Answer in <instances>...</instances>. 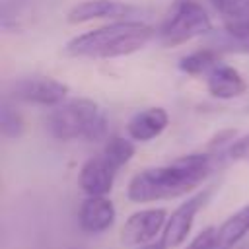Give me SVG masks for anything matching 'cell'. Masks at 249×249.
Wrapping results in <instances>:
<instances>
[{"mask_svg": "<svg viewBox=\"0 0 249 249\" xmlns=\"http://www.w3.org/2000/svg\"><path fill=\"white\" fill-rule=\"evenodd\" d=\"M212 167L214 160L208 154L181 156L165 165L136 173L126 187V196L132 202H154L189 195L206 181Z\"/></svg>", "mask_w": 249, "mask_h": 249, "instance_id": "1", "label": "cell"}, {"mask_svg": "<svg viewBox=\"0 0 249 249\" xmlns=\"http://www.w3.org/2000/svg\"><path fill=\"white\" fill-rule=\"evenodd\" d=\"M156 37V29L144 21L117 19L86 31L64 45V54L74 58H119L144 49Z\"/></svg>", "mask_w": 249, "mask_h": 249, "instance_id": "2", "label": "cell"}, {"mask_svg": "<svg viewBox=\"0 0 249 249\" xmlns=\"http://www.w3.org/2000/svg\"><path fill=\"white\" fill-rule=\"evenodd\" d=\"M45 128L56 140L97 142L107 136V117L95 101L76 97L51 107Z\"/></svg>", "mask_w": 249, "mask_h": 249, "instance_id": "3", "label": "cell"}, {"mask_svg": "<svg viewBox=\"0 0 249 249\" xmlns=\"http://www.w3.org/2000/svg\"><path fill=\"white\" fill-rule=\"evenodd\" d=\"M212 29V19L204 6L196 0H175L165 14L160 29L156 31L158 41L163 47H179L189 43Z\"/></svg>", "mask_w": 249, "mask_h": 249, "instance_id": "4", "label": "cell"}, {"mask_svg": "<svg viewBox=\"0 0 249 249\" xmlns=\"http://www.w3.org/2000/svg\"><path fill=\"white\" fill-rule=\"evenodd\" d=\"M6 93L16 101L54 107L66 101L68 86L51 76H25L6 84Z\"/></svg>", "mask_w": 249, "mask_h": 249, "instance_id": "5", "label": "cell"}, {"mask_svg": "<svg viewBox=\"0 0 249 249\" xmlns=\"http://www.w3.org/2000/svg\"><path fill=\"white\" fill-rule=\"evenodd\" d=\"M208 196H210V191L196 193V195L189 196L185 202H181V204L171 212V216H167L165 228H163V231H161V239H163V243H165L169 249L181 245V243L187 239V235H189V231H191V228H193V222H195L198 210L206 204Z\"/></svg>", "mask_w": 249, "mask_h": 249, "instance_id": "6", "label": "cell"}, {"mask_svg": "<svg viewBox=\"0 0 249 249\" xmlns=\"http://www.w3.org/2000/svg\"><path fill=\"white\" fill-rule=\"evenodd\" d=\"M167 222V212L163 208H148L134 212L126 218L121 228V243L123 245H146L154 241V237L163 231Z\"/></svg>", "mask_w": 249, "mask_h": 249, "instance_id": "7", "label": "cell"}, {"mask_svg": "<svg viewBox=\"0 0 249 249\" xmlns=\"http://www.w3.org/2000/svg\"><path fill=\"white\" fill-rule=\"evenodd\" d=\"M117 173L119 169L105 158L103 152H99L82 165L78 173V185L88 196H105L113 189Z\"/></svg>", "mask_w": 249, "mask_h": 249, "instance_id": "8", "label": "cell"}, {"mask_svg": "<svg viewBox=\"0 0 249 249\" xmlns=\"http://www.w3.org/2000/svg\"><path fill=\"white\" fill-rule=\"evenodd\" d=\"M132 10L134 8L123 0H84L66 14V21L78 25L93 19H119L126 18Z\"/></svg>", "mask_w": 249, "mask_h": 249, "instance_id": "9", "label": "cell"}, {"mask_svg": "<svg viewBox=\"0 0 249 249\" xmlns=\"http://www.w3.org/2000/svg\"><path fill=\"white\" fill-rule=\"evenodd\" d=\"M115 218H117L115 204L107 196H86L78 210V222L86 233L107 231L115 224Z\"/></svg>", "mask_w": 249, "mask_h": 249, "instance_id": "10", "label": "cell"}, {"mask_svg": "<svg viewBox=\"0 0 249 249\" xmlns=\"http://www.w3.org/2000/svg\"><path fill=\"white\" fill-rule=\"evenodd\" d=\"M169 124V115L163 107H146L136 111L126 123V134L134 142H150L158 138Z\"/></svg>", "mask_w": 249, "mask_h": 249, "instance_id": "11", "label": "cell"}, {"mask_svg": "<svg viewBox=\"0 0 249 249\" xmlns=\"http://www.w3.org/2000/svg\"><path fill=\"white\" fill-rule=\"evenodd\" d=\"M206 89L212 97L218 99H233L245 93L247 82L245 78L230 64L218 62L208 74H206Z\"/></svg>", "mask_w": 249, "mask_h": 249, "instance_id": "12", "label": "cell"}, {"mask_svg": "<svg viewBox=\"0 0 249 249\" xmlns=\"http://www.w3.org/2000/svg\"><path fill=\"white\" fill-rule=\"evenodd\" d=\"M247 233H249V204L239 208L235 214L224 220L220 228H216L214 249H233V245H237Z\"/></svg>", "mask_w": 249, "mask_h": 249, "instance_id": "13", "label": "cell"}, {"mask_svg": "<svg viewBox=\"0 0 249 249\" xmlns=\"http://www.w3.org/2000/svg\"><path fill=\"white\" fill-rule=\"evenodd\" d=\"M218 62H220L218 51L212 47H206V49H200V51H195L183 56L179 62V68L191 76H206Z\"/></svg>", "mask_w": 249, "mask_h": 249, "instance_id": "14", "label": "cell"}, {"mask_svg": "<svg viewBox=\"0 0 249 249\" xmlns=\"http://www.w3.org/2000/svg\"><path fill=\"white\" fill-rule=\"evenodd\" d=\"M101 152L105 154V158L117 167L121 169L123 165H126L132 156H134V144L130 138H123V136H111L105 140Z\"/></svg>", "mask_w": 249, "mask_h": 249, "instance_id": "15", "label": "cell"}, {"mask_svg": "<svg viewBox=\"0 0 249 249\" xmlns=\"http://www.w3.org/2000/svg\"><path fill=\"white\" fill-rule=\"evenodd\" d=\"M0 124H2V134L6 138H19L23 134V119L16 109H12L8 105V99H4V103H2Z\"/></svg>", "mask_w": 249, "mask_h": 249, "instance_id": "16", "label": "cell"}, {"mask_svg": "<svg viewBox=\"0 0 249 249\" xmlns=\"http://www.w3.org/2000/svg\"><path fill=\"white\" fill-rule=\"evenodd\" d=\"M218 45H222L220 49H226V51H235V53H247L249 54V33L222 31V35L218 37Z\"/></svg>", "mask_w": 249, "mask_h": 249, "instance_id": "17", "label": "cell"}, {"mask_svg": "<svg viewBox=\"0 0 249 249\" xmlns=\"http://www.w3.org/2000/svg\"><path fill=\"white\" fill-rule=\"evenodd\" d=\"M214 241H216V228H206L187 245V249H214Z\"/></svg>", "mask_w": 249, "mask_h": 249, "instance_id": "18", "label": "cell"}, {"mask_svg": "<svg viewBox=\"0 0 249 249\" xmlns=\"http://www.w3.org/2000/svg\"><path fill=\"white\" fill-rule=\"evenodd\" d=\"M228 154H230L231 160H245V161H249V134L239 138V140H235L230 146Z\"/></svg>", "mask_w": 249, "mask_h": 249, "instance_id": "19", "label": "cell"}, {"mask_svg": "<svg viewBox=\"0 0 249 249\" xmlns=\"http://www.w3.org/2000/svg\"><path fill=\"white\" fill-rule=\"evenodd\" d=\"M140 249H169V247L163 243V239H160V241H150V243L142 245Z\"/></svg>", "mask_w": 249, "mask_h": 249, "instance_id": "20", "label": "cell"}, {"mask_svg": "<svg viewBox=\"0 0 249 249\" xmlns=\"http://www.w3.org/2000/svg\"><path fill=\"white\" fill-rule=\"evenodd\" d=\"M237 249H249V241H245V243H241Z\"/></svg>", "mask_w": 249, "mask_h": 249, "instance_id": "21", "label": "cell"}]
</instances>
